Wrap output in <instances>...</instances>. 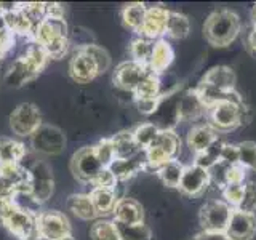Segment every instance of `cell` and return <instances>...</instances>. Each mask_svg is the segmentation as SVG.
<instances>
[{
  "instance_id": "2e32d148",
  "label": "cell",
  "mask_w": 256,
  "mask_h": 240,
  "mask_svg": "<svg viewBox=\"0 0 256 240\" xmlns=\"http://www.w3.org/2000/svg\"><path fill=\"white\" fill-rule=\"evenodd\" d=\"M69 72H70V77L74 78L77 84H90L92 80L98 76L94 62L82 48L77 50L76 54L72 56L70 64H69Z\"/></svg>"
},
{
  "instance_id": "f546056e",
  "label": "cell",
  "mask_w": 256,
  "mask_h": 240,
  "mask_svg": "<svg viewBox=\"0 0 256 240\" xmlns=\"http://www.w3.org/2000/svg\"><path fill=\"white\" fill-rule=\"evenodd\" d=\"M146 12H148V8L144 6V4H130V5H126L124 8V12H122L124 24L128 29L140 32L142 22H144V18H146Z\"/></svg>"
},
{
  "instance_id": "7c38bea8",
  "label": "cell",
  "mask_w": 256,
  "mask_h": 240,
  "mask_svg": "<svg viewBox=\"0 0 256 240\" xmlns=\"http://www.w3.org/2000/svg\"><path fill=\"white\" fill-rule=\"evenodd\" d=\"M210 181H212L210 172L205 170V168H200L197 165L184 166V173L180 182V190L189 197H197L208 188Z\"/></svg>"
},
{
  "instance_id": "9c48e42d",
  "label": "cell",
  "mask_w": 256,
  "mask_h": 240,
  "mask_svg": "<svg viewBox=\"0 0 256 240\" xmlns=\"http://www.w3.org/2000/svg\"><path fill=\"white\" fill-rule=\"evenodd\" d=\"M102 165L94 156L93 146H86L78 149L70 160V170L77 180L82 182H93V180L102 170Z\"/></svg>"
},
{
  "instance_id": "f6af8a7d",
  "label": "cell",
  "mask_w": 256,
  "mask_h": 240,
  "mask_svg": "<svg viewBox=\"0 0 256 240\" xmlns=\"http://www.w3.org/2000/svg\"><path fill=\"white\" fill-rule=\"evenodd\" d=\"M220 162L224 165H237L238 164V148L234 144H224L221 150V158Z\"/></svg>"
},
{
  "instance_id": "8992f818",
  "label": "cell",
  "mask_w": 256,
  "mask_h": 240,
  "mask_svg": "<svg viewBox=\"0 0 256 240\" xmlns=\"http://www.w3.org/2000/svg\"><path fill=\"white\" fill-rule=\"evenodd\" d=\"M232 208L224 200H210L200 210V224L206 232H224L229 224Z\"/></svg>"
},
{
  "instance_id": "5bb4252c",
  "label": "cell",
  "mask_w": 256,
  "mask_h": 240,
  "mask_svg": "<svg viewBox=\"0 0 256 240\" xmlns=\"http://www.w3.org/2000/svg\"><path fill=\"white\" fill-rule=\"evenodd\" d=\"M170 10L164 6H150L146 12V18L141 26L140 34L148 40H158L166 32V22Z\"/></svg>"
},
{
  "instance_id": "e575fe53",
  "label": "cell",
  "mask_w": 256,
  "mask_h": 240,
  "mask_svg": "<svg viewBox=\"0 0 256 240\" xmlns=\"http://www.w3.org/2000/svg\"><path fill=\"white\" fill-rule=\"evenodd\" d=\"M92 240H120L118 230L114 221L98 220L90 229Z\"/></svg>"
},
{
  "instance_id": "1f68e13d",
  "label": "cell",
  "mask_w": 256,
  "mask_h": 240,
  "mask_svg": "<svg viewBox=\"0 0 256 240\" xmlns=\"http://www.w3.org/2000/svg\"><path fill=\"white\" fill-rule=\"evenodd\" d=\"M116 222V221H114ZM120 240H152L150 229L144 222L141 224H120L116 222Z\"/></svg>"
},
{
  "instance_id": "d4e9b609",
  "label": "cell",
  "mask_w": 256,
  "mask_h": 240,
  "mask_svg": "<svg viewBox=\"0 0 256 240\" xmlns=\"http://www.w3.org/2000/svg\"><path fill=\"white\" fill-rule=\"evenodd\" d=\"M114 149H116V158H134L138 156L141 148L136 144L132 132H120L114 138Z\"/></svg>"
},
{
  "instance_id": "5b68a950",
  "label": "cell",
  "mask_w": 256,
  "mask_h": 240,
  "mask_svg": "<svg viewBox=\"0 0 256 240\" xmlns=\"http://www.w3.org/2000/svg\"><path fill=\"white\" fill-rule=\"evenodd\" d=\"M36 232L42 240H64L72 237L69 220L56 210L40 212L36 218Z\"/></svg>"
},
{
  "instance_id": "e0dca14e",
  "label": "cell",
  "mask_w": 256,
  "mask_h": 240,
  "mask_svg": "<svg viewBox=\"0 0 256 240\" xmlns=\"http://www.w3.org/2000/svg\"><path fill=\"white\" fill-rule=\"evenodd\" d=\"M114 221L120 224H141L144 220V210L134 198H118L114 206Z\"/></svg>"
},
{
  "instance_id": "d590c367",
  "label": "cell",
  "mask_w": 256,
  "mask_h": 240,
  "mask_svg": "<svg viewBox=\"0 0 256 240\" xmlns=\"http://www.w3.org/2000/svg\"><path fill=\"white\" fill-rule=\"evenodd\" d=\"M82 50L88 56H90L92 61L94 62L96 70H98V76L104 74L106 70H109V68H110V56H109V53L104 50L102 46L96 45V44H90V45L84 46Z\"/></svg>"
},
{
  "instance_id": "836d02e7",
  "label": "cell",
  "mask_w": 256,
  "mask_h": 240,
  "mask_svg": "<svg viewBox=\"0 0 256 240\" xmlns=\"http://www.w3.org/2000/svg\"><path fill=\"white\" fill-rule=\"evenodd\" d=\"M158 132H160V128L154 122H146V124H141L136 126L132 133H133V138H134L136 144H138L141 149L146 150L150 144L156 141Z\"/></svg>"
},
{
  "instance_id": "b9f144b4",
  "label": "cell",
  "mask_w": 256,
  "mask_h": 240,
  "mask_svg": "<svg viewBox=\"0 0 256 240\" xmlns=\"http://www.w3.org/2000/svg\"><path fill=\"white\" fill-rule=\"evenodd\" d=\"M170 94V93H168ZM168 94H160L158 98H150V100H136V108L144 116H152L160 109L162 102L165 101V98H168Z\"/></svg>"
},
{
  "instance_id": "4316f807",
  "label": "cell",
  "mask_w": 256,
  "mask_h": 240,
  "mask_svg": "<svg viewBox=\"0 0 256 240\" xmlns=\"http://www.w3.org/2000/svg\"><path fill=\"white\" fill-rule=\"evenodd\" d=\"M189 30H190V21H189L188 16H184L181 13H176V12H170V14H168L165 34L172 38L181 40V38H186L189 36Z\"/></svg>"
},
{
  "instance_id": "f35d334b",
  "label": "cell",
  "mask_w": 256,
  "mask_h": 240,
  "mask_svg": "<svg viewBox=\"0 0 256 240\" xmlns=\"http://www.w3.org/2000/svg\"><path fill=\"white\" fill-rule=\"evenodd\" d=\"M238 148V164L248 170H256V142L244 141L237 144Z\"/></svg>"
},
{
  "instance_id": "f907efd6",
  "label": "cell",
  "mask_w": 256,
  "mask_h": 240,
  "mask_svg": "<svg viewBox=\"0 0 256 240\" xmlns=\"http://www.w3.org/2000/svg\"><path fill=\"white\" fill-rule=\"evenodd\" d=\"M38 240H42V238H38ZM64 240H74V238H72V237H69V238H64Z\"/></svg>"
},
{
  "instance_id": "3957f363",
  "label": "cell",
  "mask_w": 256,
  "mask_h": 240,
  "mask_svg": "<svg viewBox=\"0 0 256 240\" xmlns=\"http://www.w3.org/2000/svg\"><path fill=\"white\" fill-rule=\"evenodd\" d=\"M180 138L172 128L166 130L162 128L158 132L156 141L144 150L146 152V166L152 168V170H158L164 164H166L168 160H173L176 154L180 152Z\"/></svg>"
},
{
  "instance_id": "44dd1931",
  "label": "cell",
  "mask_w": 256,
  "mask_h": 240,
  "mask_svg": "<svg viewBox=\"0 0 256 240\" xmlns=\"http://www.w3.org/2000/svg\"><path fill=\"white\" fill-rule=\"evenodd\" d=\"M178 109H176V117L181 118V120H194L197 118L205 109V106L202 104V101H200V98L197 96L196 90H189L186 94L182 96V98L180 100L178 106H176Z\"/></svg>"
},
{
  "instance_id": "8fae6325",
  "label": "cell",
  "mask_w": 256,
  "mask_h": 240,
  "mask_svg": "<svg viewBox=\"0 0 256 240\" xmlns=\"http://www.w3.org/2000/svg\"><path fill=\"white\" fill-rule=\"evenodd\" d=\"M224 234L229 240H252L256 236V214L234 208Z\"/></svg>"
},
{
  "instance_id": "7402d4cb",
  "label": "cell",
  "mask_w": 256,
  "mask_h": 240,
  "mask_svg": "<svg viewBox=\"0 0 256 240\" xmlns=\"http://www.w3.org/2000/svg\"><path fill=\"white\" fill-rule=\"evenodd\" d=\"M109 170L112 174L116 176L117 181H126L133 178L136 173H140L141 170L146 168V160L141 162L138 158H116L109 166Z\"/></svg>"
},
{
  "instance_id": "7bdbcfd3",
  "label": "cell",
  "mask_w": 256,
  "mask_h": 240,
  "mask_svg": "<svg viewBox=\"0 0 256 240\" xmlns=\"http://www.w3.org/2000/svg\"><path fill=\"white\" fill-rule=\"evenodd\" d=\"M245 181V168L237 164V165H230L226 166V172H224V186L226 184H244Z\"/></svg>"
},
{
  "instance_id": "ba28073f",
  "label": "cell",
  "mask_w": 256,
  "mask_h": 240,
  "mask_svg": "<svg viewBox=\"0 0 256 240\" xmlns=\"http://www.w3.org/2000/svg\"><path fill=\"white\" fill-rule=\"evenodd\" d=\"M30 144L34 150L46 156L60 154L66 148V134L54 125H44L30 136Z\"/></svg>"
},
{
  "instance_id": "bcb514c9",
  "label": "cell",
  "mask_w": 256,
  "mask_h": 240,
  "mask_svg": "<svg viewBox=\"0 0 256 240\" xmlns=\"http://www.w3.org/2000/svg\"><path fill=\"white\" fill-rule=\"evenodd\" d=\"M194 240H229L224 232H206L204 230L202 234H198Z\"/></svg>"
},
{
  "instance_id": "8d00e7d4",
  "label": "cell",
  "mask_w": 256,
  "mask_h": 240,
  "mask_svg": "<svg viewBox=\"0 0 256 240\" xmlns=\"http://www.w3.org/2000/svg\"><path fill=\"white\" fill-rule=\"evenodd\" d=\"M24 58H26V61L30 64L32 68H34L38 74L42 72V69L46 66V62H48V54L45 52V48L42 45H38L36 42H32L28 48H26V52H24Z\"/></svg>"
},
{
  "instance_id": "9a60e30c",
  "label": "cell",
  "mask_w": 256,
  "mask_h": 240,
  "mask_svg": "<svg viewBox=\"0 0 256 240\" xmlns=\"http://www.w3.org/2000/svg\"><path fill=\"white\" fill-rule=\"evenodd\" d=\"M236 72L228 66H214L204 76V78L200 80V85H204L206 88H212L216 92H234L236 88Z\"/></svg>"
},
{
  "instance_id": "6da1fadb",
  "label": "cell",
  "mask_w": 256,
  "mask_h": 240,
  "mask_svg": "<svg viewBox=\"0 0 256 240\" xmlns=\"http://www.w3.org/2000/svg\"><path fill=\"white\" fill-rule=\"evenodd\" d=\"M240 32V18L230 10H218L212 13L204 24V36L213 46H228L237 38Z\"/></svg>"
},
{
  "instance_id": "ee69618b",
  "label": "cell",
  "mask_w": 256,
  "mask_h": 240,
  "mask_svg": "<svg viewBox=\"0 0 256 240\" xmlns=\"http://www.w3.org/2000/svg\"><path fill=\"white\" fill-rule=\"evenodd\" d=\"M93 188H106V189H116V184H117V180L116 176L112 174V172L109 168H102L100 172V174L96 176L93 180Z\"/></svg>"
},
{
  "instance_id": "cb8c5ba5",
  "label": "cell",
  "mask_w": 256,
  "mask_h": 240,
  "mask_svg": "<svg viewBox=\"0 0 256 240\" xmlns=\"http://www.w3.org/2000/svg\"><path fill=\"white\" fill-rule=\"evenodd\" d=\"M68 210L74 213L77 218L84 220V221H90L94 220L96 216V210L92 204V198L88 194H72L68 198Z\"/></svg>"
},
{
  "instance_id": "484cf974",
  "label": "cell",
  "mask_w": 256,
  "mask_h": 240,
  "mask_svg": "<svg viewBox=\"0 0 256 240\" xmlns=\"http://www.w3.org/2000/svg\"><path fill=\"white\" fill-rule=\"evenodd\" d=\"M158 173V178L162 180V182L168 188H180V182L182 178V173H184V166L180 160H168L166 164H164L162 166L157 170Z\"/></svg>"
},
{
  "instance_id": "603a6c76",
  "label": "cell",
  "mask_w": 256,
  "mask_h": 240,
  "mask_svg": "<svg viewBox=\"0 0 256 240\" xmlns=\"http://www.w3.org/2000/svg\"><path fill=\"white\" fill-rule=\"evenodd\" d=\"M88 196L92 198V204L98 216L114 212V206L118 200L116 197V189H106V188H93Z\"/></svg>"
},
{
  "instance_id": "60d3db41",
  "label": "cell",
  "mask_w": 256,
  "mask_h": 240,
  "mask_svg": "<svg viewBox=\"0 0 256 240\" xmlns=\"http://www.w3.org/2000/svg\"><path fill=\"white\" fill-rule=\"evenodd\" d=\"M244 189H245V184H226V186L222 188L224 202L230 205L232 208H237L240 200L244 197Z\"/></svg>"
},
{
  "instance_id": "4fadbf2b",
  "label": "cell",
  "mask_w": 256,
  "mask_h": 240,
  "mask_svg": "<svg viewBox=\"0 0 256 240\" xmlns=\"http://www.w3.org/2000/svg\"><path fill=\"white\" fill-rule=\"evenodd\" d=\"M61 37H69L64 18H50V16H45V18L36 26L30 40L45 46L50 42H53V40L61 38Z\"/></svg>"
},
{
  "instance_id": "30bf717a",
  "label": "cell",
  "mask_w": 256,
  "mask_h": 240,
  "mask_svg": "<svg viewBox=\"0 0 256 240\" xmlns=\"http://www.w3.org/2000/svg\"><path fill=\"white\" fill-rule=\"evenodd\" d=\"M150 72L149 68L141 66V64L132 61H125L122 64H118L114 70V76H112V80L117 88L124 92H130L133 93L136 90V86L140 85L141 80L146 77Z\"/></svg>"
},
{
  "instance_id": "277c9868",
  "label": "cell",
  "mask_w": 256,
  "mask_h": 240,
  "mask_svg": "<svg viewBox=\"0 0 256 240\" xmlns=\"http://www.w3.org/2000/svg\"><path fill=\"white\" fill-rule=\"evenodd\" d=\"M29 196L37 205L45 204L53 196L54 180L52 166L44 160H37L28 170Z\"/></svg>"
},
{
  "instance_id": "7dc6e473",
  "label": "cell",
  "mask_w": 256,
  "mask_h": 240,
  "mask_svg": "<svg viewBox=\"0 0 256 240\" xmlns=\"http://www.w3.org/2000/svg\"><path fill=\"white\" fill-rule=\"evenodd\" d=\"M246 44H248V48H250L253 53H256V28H253V30L248 34Z\"/></svg>"
},
{
  "instance_id": "ffe728a7",
  "label": "cell",
  "mask_w": 256,
  "mask_h": 240,
  "mask_svg": "<svg viewBox=\"0 0 256 240\" xmlns=\"http://www.w3.org/2000/svg\"><path fill=\"white\" fill-rule=\"evenodd\" d=\"M216 140H220L218 133L210 125H196L188 133V144L196 154L206 150Z\"/></svg>"
},
{
  "instance_id": "c3c4849f",
  "label": "cell",
  "mask_w": 256,
  "mask_h": 240,
  "mask_svg": "<svg viewBox=\"0 0 256 240\" xmlns=\"http://www.w3.org/2000/svg\"><path fill=\"white\" fill-rule=\"evenodd\" d=\"M252 22H253V28H256V5L253 6V12H252Z\"/></svg>"
},
{
  "instance_id": "52a82bcc",
  "label": "cell",
  "mask_w": 256,
  "mask_h": 240,
  "mask_svg": "<svg viewBox=\"0 0 256 240\" xmlns=\"http://www.w3.org/2000/svg\"><path fill=\"white\" fill-rule=\"evenodd\" d=\"M10 126L14 134L32 136L42 126V117L36 104L22 102L16 108L10 116Z\"/></svg>"
},
{
  "instance_id": "74e56055",
  "label": "cell",
  "mask_w": 256,
  "mask_h": 240,
  "mask_svg": "<svg viewBox=\"0 0 256 240\" xmlns=\"http://www.w3.org/2000/svg\"><path fill=\"white\" fill-rule=\"evenodd\" d=\"M93 149H94L96 158L100 160V164L104 168H108L116 160V149H114V142H112V138L101 140L98 144H94Z\"/></svg>"
},
{
  "instance_id": "f1b7e54d",
  "label": "cell",
  "mask_w": 256,
  "mask_h": 240,
  "mask_svg": "<svg viewBox=\"0 0 256 240\" xmlns=\"http://www.w3.org/2000/svg\"><path fill=\"white\" fill-rule=\"evenodd\" d=\"M134 94V101L136 100H150V98H158L162 92H160V80L158 76H156L154 72H149V74L144 77L140 85L136 86V90L133 92Z\"/></svg>"
},
{
  "instance_id": "4dcf8cb0",
  "label": "cell",
  "mask_w": 256,
  "mask_h": 240,
  "mask_svg": "<svg viewBox=\"0 0 256 240\" xmlns=\"http://www.w3.org/2000/svg\"><path fill=\"white\" fill-rule=\"evenodd\" d=\"M152 50H154V42H152V40L144 38V37L134 38L132 42V45H130V53H132L133 61L141 64V66H146V68H149Z\"/></svg>"
},
{
  "instance_id": "83f0119b",
  "label": "cell",
  "mask_w": 256,
  "mask_h": 240,
  "mask_svg": "<svg viewBox=\"0 0 256 240\" xmlns=\"http://www.w3.org/2000/svg\"><path fill=\"white\" fill-rule=\"evenodd\" d=\"M24 156H26L24 144L10 138H0V162L21 164Z\"/></svg>"
},
{
  "instance_id": "d6986e66",
  "label": "cell",
  "mask_w": 256,
  "mask_h": 240,
  "mask_svg": "<svg viewBox=\"0 0 256 240\" xmlns=\"http://www.w3.org/2000/svg\"><path fill=\"white\" fill-rule=\"evenodd\" d=\"M173 58H174V52L170 42H166L165 38H158L157 42H154V50H152V56L149 61L150 72H154L156 76L162 74V72H165L170 68Z\"/></svg>"
},
{
  "instance_id": "7a4b0ae2",
  "label": "cell",
  "mask_w": 256,
  "mask_h": 240,
  "mask_svg": "<svg viewBox=\"0 0 256 240\" xmlns=\"http://www.w3.org/2000/svg\"><path fill=\"white\" fill-rule=\"evenodd\" d=\"M245 110L244 100L238 94L236 100H226L213 104L206 109V114L210 120V126H213L216 132H229L244 124Z\"/></svg>"
},
{
  "instance_id": "ac0fdd59",
  "label": "cell",
  "mask_w": 256,
  "mask_h": 240,
  "mask_svg": "<svg viewBox=\"0 0 256 240\" xmlns=\"http://www.w3.org/2000/svg\"><path fill=\"white\" fill-rule=\"evenodd\" d=\"M38 76V72L30 66V64L26 61V58L21 54L18 56L13 64L10 66V69L6 70L5 74V84L10 85V86H22L24 84L30 82V80H34L36 77Z\"/></svg>"
},
{
  "instance_id": "681fc988",
  "label": "cell",
  "mask_w": 256,
  "mask_h": 240,
  "mask_svg": "<svg viewBox=\"0 0 256 240\" xmlns=\"http://www.w3.org/2000/svg\"><path fill=\"white\" fill-rule=\"evenodd\" d=\"M26 240H38V237H37V236H34V237H30V238H26Z\"/></svg>"
},
{
  "instance_id": "ab89813d",
  "label": "cell",
  "mask_w": 256,
  "mask_h": 240,
  "mask_svg": "<svg viewBox=\"0 0 256 240\" xmlns=\"http://www.w3.org/2000/svg\"><path fill=\"white\" fill-rule=\"evenodd\" d=\"M236 210L245 212V213H254L256 212V182L250 181L245 184L244 197L240 200L238 206Z\"/></svg>"
},
{
  "instance_id": "d6a6232c",
  "label": "cell",
  "mask_w": 256,
  "mask_h": 240,
  "mask_svg": "<svg viewBox=\"0 0 256 240\" xmlns=\"http://www.w3.org/2000/svg\"><path fill=\"white\" fill-rule=\"evenodd\" d=\"M222 146H224V142L221 140H216L206 150L196 154V164L194 165H197L200 168H205V170L210 172L216 164H220Z\"/></svg>"
}]
</instances>
